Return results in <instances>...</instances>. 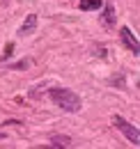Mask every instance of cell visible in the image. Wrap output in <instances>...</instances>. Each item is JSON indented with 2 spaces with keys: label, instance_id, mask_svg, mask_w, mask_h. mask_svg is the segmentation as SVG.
Masks as SVG:
<instances>
[{
  "label": "cell",
  "instance_id": "1",
  "mask_svg": "<svg viewBox=\"0 0 140 149\" xmlns=\"http://www.w3.org/2000/svg\"><path fill=\"white\" fill-rule=\"evenodd\" d=\"M48 96H51V101L57 108H62V110H67V112H78L83 108L80 96L76 92H71V90H67V87H53L51 92H48Z\"/></svg>",
  "mask_w": 140,
  "mask_h": 149
},
{
  "label": "cell",
  "instance_id": "2",
  "mask_svg": "<svg viewBox=\"0 0 140 149\" xmlns=\"http://www.w3.org/2000/svg\"><path fill=\"white\" fill-rule=\"evenodd\" d=\"M113 124H115V129H120L124 135H126V140H129L133 147H138V145H140V131L136 129L133 124H129V122H126L124 117H120V115L113 117Z\"/></svg>",
  "mask_w": 140,
  "mask_h": 149
},
{
  "label": "cell",
  "instance_id": "3",
  "mask_svg": "<svg viewBox=\"0 0 140 149\" xmlns=\"http://www.w3.org/2000/svg\"><path fill=\"white\" fill-rule=\"evenodd\" d=\"M120 39H122V44L133 53V55H138L140 53V44H138V39H136V35L131 32V28H120Z\"/></svg>",
  "mask_w": 140,
  "mask_h": 149
},
{
  "label": "cell",
  "instance_id": "4",
  "mask_svg": "<svg viewBox=\"0 0 140 149\" xmlns=\"http://www.w3.org/2000/svg\"><path fill=\"white\" fill-rule=\"evenodd\" d=\"M101 7H104V14H101V23H104V28H115V21H117L115 7H113L110 2H106V5H101Z\"/></svg>",
  "mask_w": 140,
  "mask_h": 149
},
{
  "label": "cell",
  "instance_id": "5",
  "mask_svg": "<svg viewBox=\"0 0 140 149\" xmlns=\"http://www.w3.org/2000/svg\"><path fill=\"white\" fill-rule=\"evenodd\" d=\"M37 30V14H28V19L23 21V25L18 28V37H28Z\"/></svg>",
  "mask_w": 140,
  "mask_h": 149
},
{
  "label": "cell",
  "instance_id": "6",
  "mask_svg": "<svg viewBox=\"0 0 140 149\" xmlns=\"http://www.w3.org/2000/svg\"><path fill=\"white\" fill-rule=\"evenodd\" d=\"M101 5H104V0H80V2H78V7H80L83 12H97Z\"/></svg>",
  "mask_w": 140,
  "mask_h": 149
},
{
  "label": "cell",
  "instance_id": "7",
  "mask_svg": "<svg viewBox=\"0 0 140 149\" xmlns=\"http://www.w3.org/2000/svg\"><path fill=\"white\" fill-rule=\"evenodd\" d=\"M51 145L53 147H71V138L69 135H51Z\"/></svg>",
  "mask_w": 140,
  "mask_h": 149
},
{
  "label": "cell",
  "instance_id": "8",
  "mask_svg": "<svg viewBox=\"0 0 140 149\" xmlns=\"http://www.w3.org/2000/svg\"><path fill=\"white\" fill-rule=\"evenodd\" d=\"M32 64V60H21V62H16V64H12L9 69H16V71H23L25 67H30Z\"/></svg>",
  "mask_w": 140,
  "mask_h": 149
},
{
  "label": "cell",
  "instance_id": "9",
  "mask_svg": "<svg viewBox=\"0 0 140 149\" xmlns=\"http://www.w3.org/2000/svg\"><path fill=\"white\" fill-rule=\"evenodd\" d=\"M12 53H14V44H7L5 46V57H9Z\"/></svg>",
  "mask_w": 140,
  "mask_h": 149
},
{
  "label": "cell",
  "instance_id": "10",
  "mask_svg": "<svg viewBox=\"0 0 140 149\" xmlns=\"http://www.w3.org/2000/svg\"><path fill=\"white\" fill-rule=\"evenodd\" d=\"M2 60H7V57H5V55H2V57H0V64H2Z\"/></svg>",
  "mask_w": 140,
  "mask_h": 149
},
{
  "label": "cell",
  "instance_id": "11",
  "mask_svg": "<svg viewBox=\"0 0 140 149\" xmlns=\"http://www.w3.org/2000/svg\"><path fill=\"white\" fill-rule=\"evenodd\" d=\"M5 2H7V0H2V5H5Z\"/></svg>",
  "mask_w": 140,
  "mask_h": 149
}]
</instances>
